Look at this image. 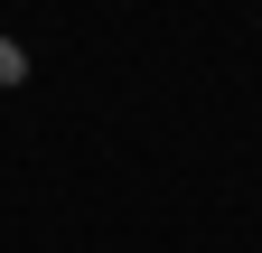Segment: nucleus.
<instances>
[{
	"label": "nucleus",
	"mask_w": 262,
	"mask_h": 253,
	"mask_svg": "<svg viewBox=\"0 0 262 253\" xmlns=\"http://www.w3.org/2000/svg\"><path fill=\"white\" fill-rule=\"evenodd\" d=\"M0 85H28V47L19 38H0Z\"/></svg>",
	"instance_id": "f257e3e1"
}]
</instances>
